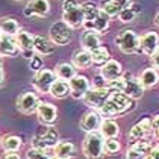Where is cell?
I'll return each instance as SVG.
<instances>
[{
	"label": "cell",
	"mask_w": 159,
	"mask_h": 159,
	"mask_svg": "<svg viewBox=\"0 0 159 159\" xmlns=\"http://www.w3.org/2000/svg\"><path fill=\"white\" fill-rule=\"evenodd\" d=\"M70 85V96L76 100H80V98L85 97V94L89 91L91 84L88 80V77L82 76V74H76L73 79L68 82Z\"/></svg>",
	"instance_id": "9c48e42d"
},
{
	"label": "cell",
	"mask_w": 159,
	"mask_h": 159,
	"mask_svg": "<svg viewBox=\"0 0 159 159\" xmlns=\"http://www.w3.org/2000/svg\"><path fill=\"white\" fill-rule=\"evenodd\" d=\"M100 135L105 139H108V138H117L120 135V126H118V123L111 120V118L103 120L102 124H100Z\"/></svg>",
	"instance_id": "44dd1931"
},
{
	"label": "cell",
	"mask_w": 159,
	"mask_h": 159,
	"mask_svg": "<svg viewBox=\"0 0 159 159\" xmlns=\"http://www.w3.org/2000/svg\"><path fill=\"white\" fill-rule=\"evenodd\" d=\"M26 156H27V159H52L44 150H37V148L27 150Z\"/></svg>",
	"instance_id": "d590c367"
},
{
	"label": "cell",
	"mask_w": 159,
	"mask_h": 159,
	"mask_svg": "<svg viewBox=\"0 0 159 159\" xmlns=\"http://www.w3.org/2000/svg\"><path fill=\"white\" fill-rule=\"evenodd\" d=\"M0 37H2V34H0Z\"/></svg>",
	"instance_id": "db71d44e"
},
{
	"label": "cell",
	"mask_w": 159,
	"mask_h": 159,
	"mask_svg": "<svg viewBox=\"0 0 159 159\" xmlns=\"http://www.w3.org/2000/svg\"><path fill=\"white\" fill-rule=\"evenodd\" d=\"M155 23H156V26L159 27V12L156 14V17H155Z\"/></svg>",
	"instance_id": "681fc988"
},
{
	"label": "cell",
	"mask_w": 159,
	"mask_h": 159,
	"mask_svg": "<svg viewBox=\"0 0 159 159\" xmlns=\"http://www.w3.org/2000/svg\"><path fill=\"white\" fill-rule=\"evenodd\" d=\"M82 152L86 159H103L105 158V138L100 135V132L86 134L84 139Z\"/></svg>",
	"instance_id": "7a4b0ae2"
},
{
	"label": "cell",
	"mask_w": 159,
	"mask_h": 159,
	"mask_svg": "<svg viewBox=\"0 0 159 159\" xmlns=\"http://www.w3.org/2000/svg\"><path fill=\"white\" fill-rule=\"evenodd\" d=\"M3 65V56H0V67Z\"/></svg>",
	"instance_id": "f907efd6"
},
{
	"label": "cell",
	"mask_w": 159,
	"mask_h": 159,
	"mask_svg": "<svg viewBox=\"0 0 159 159\" xmlns=\"http://www.w3.org/2000/svg\"><path fill=\"white\" fill-rule=\"evenodd\" d=\"M55 74L58 79L61 80H65V82H70L76 76V67L73 64H68V62H62L59 65H56L55 68Z\"/></svg>",
	"instance_id": "cb8c5ba5"
},
{
	"label": "cell",
	"mask_w": 159,
	"mask_h": 159,
	"mask_svg": "<svg viewBox=\"0 0 159 159\" xmlns=\"http://www.w3.org/2000/svg\"><path fill=\"white\" fill-rule=\"evenodd\" d=\"M150 61H152V65H153V68H156V70H159V50L150 58Z\"/></svg>",
	"instance_id": "f6af8a7d"
},
{
	"label": "cell",
	"mask_w": 159,
	"mask_h": 159,
	"mask_svg": "<svg viewBox=\"0 0 159 159\" xmlns=\"http://www.w3.org/2000/svg\"><path fill=\"white\" fill-rule=\"evenodd\" d=\"M159 50V37L156 32H147L139 38V53L153 56Z\"/></svg>",
	"instance_id": "8fae6325"
},
{
	"label": "cell",
	"mask_w": 159,
	"mask_h": 159,
	"mask_svg": "<svg viewBox=\"0 0 159 159\" xmlns=\"http://www.w3.org/2000/svg\"><path fill=\"white\" fill-rule=\"evenodd\" d=\"M30 143H32V148H37V150H44V152L47 150V144H46V143H44V139H41L38 135L32 138V141H30Z\"/></svg>",
	"instance_id": "74e56055"
},
{
	"label": "cell",
	"mask_w": 159,
	"mask_h": 159,
	"mask_svg": "<svg viewBox=\"0 0 159 159\" xmlns=\"http://www.w3.org/2000/svg\"><path fill=\"white\" fill-rule=\"evenodd\" d=\"M49 35L55 46H67L73 39V29L64 21H56L50 26Z\"/></svg>",
	"instance_id": "277c9868"
},
{
	"label": "cell",
	"mask_w": 159,
	"mask_h": 159,
	"mask_svg": "<svg viewBox=\"0 0 159 159\" xmlns=\"http://www.w3.org/2000/svg\"><path fill=\"white\" fill-rule=\"evenodd\" d=\"M56 74L52 70H47V68H41L37 73L35 79H34V86L37 88L39 93H50V88L52 85L56 82Z\"/></svg>",
	"instance_id": "ba28073f"
},
{
	"label": "cell",
	"mask_w": 159,
	"mask_h": 159,
	"mask_svg": "<svg viewBox=\"0 0 159 159\" xmlns=\"http://www.w3.org/2000/svg\"><path fill=\"white\" fill-rule=\"evenodd\" d=\"M20 147H21V138H18L15 135L3 136V139H2V148L5 150V153L17 152Z\"/></svg>",
	"instance_id": "83f0119b"
},
{
	"label": "cell",
	"mask_w": 159,
	"mask_h": 159,
	"mask_svg": "<svg viewBox=\"0 0 159 159\" xmlns=\"http://www.w3.org/2000/svg\"><path fill=\"white\" fill-rule=\"evenodd\" d=\"M135 17H136V14L130 9V6L124 8V9L120 11V14H118V18H120L121 23H130V21H134Z\"/></svg>",
	"instance_id": "e575fe53"
},
{
	"label": "cell",
	"mask_w": 159,
	"mask_h": 159,
	"mask_svg": "<svg viewBox=\"0 0 159 159\" xmlns=\"http://www.w3.org/2000/svg\"><path fill=\"white\" fill-rule=\"evenodd\" d=\"M50 94L56 98H65L67 96H70V85H68V82L56 79V82L50 88Z\"/></svg>",
	"instance_id": "4316f807"
},
{
	"label": "cell",
	"mask_w": 159,
	"mask_h": 159,
	"mask_svg": "<svg viewBox=\"0 0 159 159\" xmlns=\"http://www.w3.org/2000/svg\"><path fill=\"white\" fill-rule=\"evenodd\" d=\"M62 21L65 25H68L71 29L77 27H84L85 23V11L82 8L80 3H77L76 0H64L62 3Z\"/></svg>",
	"instance_id": "6da1fadb"
},
{
	"label": "cell",
	"mask_w": 159,
	"mask_h": 159,
	"mask_svg": "<svg viewBox=\"0 0 159 159\" xmlns=\"http://www.w3.org/2000/svg\"><path fill=\"white\" fill-rule=\"evenodd\" d=\"M120 141L117 138H108L105 139V152L108 155H114L117 152H120Z\"/></svg>",
	"instance_id": "836d02e7"
},
{
	"label": "cell",
	"mask_w": 159,
	"mask_h": 159,
	"mask_svg": "<svg viewBox=\"0 0 159 159\" xmlns=\"http://www.w3.org/2000/svg\"><path fill=\"white\" fill-rule=\"evenodd\" d=\"M3 80H5V74H3V70L0 67V86H3Z\"/></svg>",
	"instance_id": "c3c4849f"
},
{
	"label": "cell",
	"mask_w": 159,
	"mask_h": 159,
	"mask_svg": "<svg viewBox=\"0 0 159 159\" xmlns=\"http://www.w3.org/2000/svg\"><path fill=\"white\" fill-rule=\"evenodd\" d=\"M52 159H61V158H58V156H55V158H52Z\"/></svg>",
	"instance_id": "816d5d0a"
},
{
	"label": "cell",
	"mask_w": 159,
	"mask_h": 159,
	"mask_svg": "<svg viewBox=\"0 0 159 159\" xmlns=\"http://www.w3.org/2000/svg\"><path fill=\"white\" fill-rule=\"evenodd\" d=\"M108 85H109V84L98 74V76H96V77L93 79V86H91V88H108Z\"/></svg>",
	"instance_id": "60d3db41"
},
{
	"label": "cell",
	"mask_w": 159,
	"mask_h": 159,
	"mask_svg": "<svg viewBox=\"0 0 159 159\" xmlns=\"http://www.w3.org/2000/svg\"><path fill=\"white\" fill-rule=\"evenodd\" d=\"M15 43L18 46L20 50V55L26 58V59H32L35 56V47H34V37L26 32V30H20L17 35H15Z\"/></svg>",
	"instance_id": "8992f818"
},
{
	"label": "cell",
	"mask_w": 159,
	"mask_h": 159,
	"mask_svg": "<svg viewBox=\"0 0 159 159\" xmlns=\"http://www.w3.org/2000/svg\"><path fill=\"white\" fill-rule=\"evenodd\" d=\"M34 47H35V52H37L38 55H43V56L52 55V53L55 52V44H53V41L49 39V38L43 37V35L34 37Z\"/></svg>",
	"instance_id": "ac0fdd59"
},
{
	"label": "cell",
	"mask_w": 159,
	"mask_h": 159,
	"mask_svg": "<svg viewBox=\"0 0 159 159\" xmlns=\"http://www.w3.org/2000/svg\"><path fill=\"white\" fill-rule=\"evenodd\" d=\"M152 124H153V132H155V135L159 138V115L152 118Z\"/></svg>",
	"instance_id": "ee69618b"
},
{
	"label": "cell",
	"mask_w": 159,
	"mask_h": 159,
	"mask_svg": "<svg viewBox=\"0 0 159 159\" xmlns=\"http://www.w3.org/2000/svg\"><path fill=\"white\" fill-rule=\"evenodd\" d=\"M138 80H139V84L143 85L144 89H148V88H153V86H156L159 84V73L156 68H153V67H148L146 68L141 76L138 77Z\"/></svg>",
	"instance_id": "e0dca14e"
},
{
	"label": "cell",
	"mask_w": 159,
	"mask_h": 159,
	"mask_svg": "<svg viewBox=\"0 0 159 159\" xmlns=\"http://www.w3.org/2000/svg\"><path fill=\"white\" fill-rule=\"evenodd\" d=\"M26 8L32 12V15H38V17H46L50 12L49 0H29Z\"/></svg>",
	"instance_id": "7402d4cb"
},
{
	"label": "cell",
	"mask_w": 159,
	"mask_h": 159,
	"mask_svg": "<svg viewBox=\"0 0 159 159\" xmlns=\"http://www.w3.org/2000/svg\"><path fill=\"white\" fill-rule=\"evenodd\" d=\"M39 98L35 93L32 91H27L25 94H21L20 97L17 98V109L20 111L21 114L25 115H30L34 112L38 111V106H39Z\"/></svg>",
	"instance_id": "52a82bcc"
},
{
	"label": "cell",
	"mask_w": 159,
	"mask_h": 159,
	"mask_svg": "<svg viewBox=\"0 0 159 159\" xmlns=\"http://www.w3.org/2000/svg\"><path fill=\"white\" fill-rule=\"evenodd\" d=\"M129 6H130V9H132V11H134L136 15L141 12V5H139V3H130Z\"/></svg>",
	"instance_id": "7dc6e473"
},
{
	"label": "cell",
	"mask_w": 159,
	"mask_h": 159,
	"mask_svg": "<svg viewBox=\"0 0 159 159\" xmlns=\"http://www.w3.org/2000/svg\"><path fill=\"white\" fill-rule=\"evenodd\" d=\"M18 46L15 43V39L12 37H8V35H2L0 37V56H15L18 53Z\"/></svg>",
	"instance_id": "d6986e66"
},
{
	"label": "cell",
	"mask_w": 159,
	"mask_h": 159,
	"mask_svg": "<svg viewBox=\"0 0 159 159\" xmlns=\"http://www.w3.org/2000/svg\"><path fill=\"white\" fill-rule=\"evenodd\" d=\"M100 124H102L100 115L96 111H89L80 120V129L86 134H93V132H97V129H100Z\"/></svg>",
	"instance_id": "5bb4252c"
},
{
	"label": "cell",
	"mask_w": 159,
	"mask_h": 159,
	"mask_svg": "<svg viewBox=\"0 0 159 159\" xmlns=\"http://www.w3.org/2000/svg\"><path fill=\"white\" fill-rule=\"evenodd\" d=\"M123 79H124V89H123V93L129 98L138 100V98H141L144 96V88H143V85L139 84V80L136 77H134L130 73H127V74H123Z\"/></svg>",
	"instance_id": "30bf717a"
},
{
	"label": "cell",
	"mask_w": 159,
	"mask_h": 159,
	"mask_svg": "<svg viewBox=\"0 0 159 159\" xmlns=\"http://www.w3.org/2000/svg\"><path fill=\"white\" fill-rule=\"evenodd\" d=\"M80 44L84 50H88V52H94L96 49L102 47V38L96 32H91V30H85L80 37Z\"/></svg>",
	"instance_id": "2e32d148"
},
{
	"label": "cell",
	"mask_w": 159,
	"mask_h": 159,
	"mask_svg": "<svg viewBox=\"0 0 159 159\" xmlns=\"http://www.w3.org/2000/svg\"><path fill=\"white\" fill-rule=\"evenodd\" d=\"M2 159H20V156L17 155V152H11V153H5Z\"/></svg>",
	"instance_id": "bcb514c9"
},
{
	"label": "cell",
	"mask_w": 159,
	"mask_h": 159,
	"mask_svg": "<svg viewBox=\"0 0 159 159\" xmlns=\"http://www.w3.org/2000/svg\"><path fill=\"white\" fill-rule=\"evenodd\" d=\"M115 44L124 55L139 53V37L135 34V30L130 29L121 30L115 38Z\"/></svg>",
	"instance_id": "3957f363"
},
{
	"label": "cell",
	"mask_w": 159,
	"mask_h": 159,
	"mask_svg": "<svg viewBox=\"0 0 159 159\" xmlns=\"http://www.w3.org/2000/svg\"><path fill=\"white\" fill-rule=\"evenodd\" d=\"M84 27H85V30H91V32H96L100 35L109 29V17L105 12H100L97 18H94L93 21H85Z\"/></svg>",
	"instance_id": "9a60e30c"
},
{
	"label": "cell",
	"mask_w": 159,
	"mask_h": 159,
	"mask_svg": "<svg viewBox=\"0 0 159 159\" xmlns=\"http://www.w3.org/2000/svg\"><path fill=\"white\" fill-rule=\"evenodd\" d=\"M18 32H20V25L15 18H11V17L0 18V34L2 35L15 37Z\"/></svg>",
	"instance_id": "ffe728a7"
},
{
	"label": "cell",
	"mask_w": 159,
	"mask_h": 159,
	"mask_svg": "<svg viewBox=\"0 0 159 159\" xmlns=\"http://www.w3.org/2000/svg\"><path fill=\"white\" fill-rule=\"evenodd\" d=\"M114 3H115V6L120 9V11H123L124 8H127L129 5H130V0H112Z\"/></svg>",
	"instance_id": "7bdbcfd3"
},
{
	"label": "cell",
	"mask_w": 159,
	"mask_h": 159,
	"mask_svg": "<svg viewBox=\"0 0 159 159\" xmlns=\"http://www.w3.org/2000/svg\"><path fill=\"white\" fill-rule=\"evenodd\" d=\"M55 153L61 159H71L76 156V147L71 141H59L55 146Z\"/></svg>",
	"instance_id": "603a6c76"
},
{
	"label": "cell",
	"mask_w": 159,
	"mask_h": 159,
	"mask_svg": "<svg viewBox=\"0 0 159 159\" xmlns=\"http://www.w3.org/2000/svg\"><path fill=\"white\" fill-rule=\"evenodd\" d=\"M38 118L39 121L46 126H52L53 123L56 121L58 118V109L53 103H49V102H41L39 106H38Z\"/></svg>",
	"instance_id": "4fadbf2b"
},
{
	"label": "cell",
	"mask_w": 159,
	"mask_h": 159,
	"mask_svg": "<svg viewBox=\"0 0 159 159\" xmlns=\"http://www.w3.org/2000/svg\"><path fill=\"white\" fill-rule=\"evenodd\" d=\"M98 114L103 115V117H114V115H121V114H124V111H123V108H120L114 100L108 98L106 103L103 105V108L98 111Z\"/></svg>",
	"instance_id": "f1b7e54d"
},
{
	"label": "cell",
	"mask_w": 159,
	"mask_h": 159,
	"mask_svg": "<svg viewBox=\"0 0 159 159\" xmlns=\"http://www.w3.org/2000/svg\"><path fill=\"white\" fill-rule=\"evenodd\" d=\"M146 159H159V143H156L155 146L152 147V150L148 152Z\"/></svg>",
	"instance_id": "b9f144b4"
},
{
	"label": "cell",
	"mask_w": 159,
	"mask_h": 159,
	"mask_svg": "<svg viewBox=\"0 0 159 159\" xmlns=\"http://www.w3.org/2000/svg\"><path fill=\"white\" fill-rule=\"evenodd\" d=\"M108 88H109L111 91H123V89H124V79L120 77V79L111 82L109 85H108Z\"/></svg>",
	"instance_id": "ab89813d"
},
{
	"label": "cell",
	"mask_w": 159,
	"mask_h": 159,
	"mask_svg": "<svg viewBox=\"0 0 159 159\" xmlns=\"http://www.w3.org/2000/svg\"><path fill=\"white\" fill-rule=\"evenodd\" d=\"M15 2H21V0H15Z\"/></svg>",
	"instance_id": "f5cc1de1"
},
{
	"label": "cell",
	"mask_w": 159,
	"mask_h": 159,
	"mask_svg": "<svg viewBox=\"0 0 159 159\" xmlns=\"http://www.w3.org/2000/svg\"><path fill=\"white\" fill-rule=\"evenodd\" d=\"M93 64V56L91 52L88 50H77L73 55V65L76 68H88Z\"/></svg>",
	"instance_id": "d4e9b609"
},
{
	"label": "cell",
	"mask_w": 159,
	"mask_h": 159,
	"mask_svg": "<svg viewBox=\"0 0 159 159\" xmlns=\"http://www.w3.org/2000/svg\"><path fill=\"white\" fill-rule=\"evenodd\" d=\"M41 67H43V59L39 58V56H34L30 61H29V68L30 70H34V71H39L41 70Z\"/></svg>",
	"instance_id": "f35d334b"
},
{
	"label": "cell",
	"mask_w": 159,
	"mask_h": 159,
	"mask_svg": "<svg viewBox=\"0 0 159 159\" xmlns=\"http://www.w3.org/2000/svg\"><path fill=\"white\" fill-rule=\"evenodd\" d=\"M91 56H93V64H97V65H105L106 62L111 59L109 50L106 47H98L94 52H91Z\"/></svg>",
	"instance_id": "f546056e"
},
{
	"label": "cell",
	"mask_w": 159,
	"mask_h": 159,
	"mask_svg": "<svg viewBox=\"0 0 159 159\" xmlns=\"http://www.w3.org/2000/svg\"><path fill=\"white\" fill-rule=\"evenodd\" d=\"M146 158H147L146 153L139 152L138 148H135L132 146H130V148H127V152L124 155V159H146Z\"/></svg>",
	"instance_id": "8d00e7d4"
},
{
	"label": "cell",
	"mask_w": 159,
	"mask_h": 159,
	"mask_svg": "<svg viewBox=\"0 0 159 159\" xmlns=\"http://www.w3.org/2000/svg\"><path fill=\"white\" fill-rule=\"evenodd\" d=\"M111 96L109 88H89V91L85 94L84 102L86 106H89L93 111H100L103 108V105L106 103V100Z\"/></svg>",
	"instance_id": "5b68a950"
},
{
	"label": "cell",
	"mask_w": 159,
	"mask_h": 159,
	"mask_svg": "<svg viewBox=\"0 0 159 159\" xmlns=\"http://www.w3.org/2000/svg\"><path fill=\"white\" fill-rule=\"evenodd\" d=\"M100 11H102V12H105L109 18L120 14V9L115 6V3H114L112 0H103V2L100 3Z\"/></svg>",
	"instance_id": "1f68e13d"
},
{
	"label": "cell",
	"mask_w": 159,
	"mask_h": 159,
	"mask_svg": "<svg viewBox=\"0 0 159 159\" xmlns=\"http://www.w3.org/2000/svg\"><path fill=\"white\" fill-rule=\"evenodd\" d=\"M38 136H39L41 139H44V143L47 144V147H53V148H55V146L59 143V136H58V132H56L55 129H52L50 126H46V127L39 129Z\"/></svg>",
	"instance_id": "484cf974"
},
{
	"label": "cell",
	"mask_w": 159,
	"mask_h": 159,
	"mask_svg": "<svg viewBox=\"0 0 159 159\" xmlns=\"http://www.w3.org/2000/svg\"><path fill=\"white\" fill-rule=\"evenodd\" d=\"M100 76H102L108 84H111V82H114V80L123 77L121 64L118 61H115V59H109L105 65L100 67Z\"/></svg>",
	"instance_id": "7c38bea8"
},
{
	"label": "cell",
	"mask_w": 159,
	"mask_h": 159,
	"mask_svg": "<svg viewBox=\"0 0 159 159\" xmlns=\"http://www.w3.org/2000/svg\"><path fill=\"white\" fill-rule=\"evenodd\" d=\"M82 8H84V11H85V21H93L94 18L98 17V14L102 12L100 8H98L97 5H94L93 2L82 3Z\"/></svg>",
	"instance_id": "4dcf8cb0"
},
{
	"label": "cell",
	"mask_w": 159,
	"mask_h": 159,
	"mask_svg": "<svg viewBox=\"0 0 159 159\" xmlns=\"http://www.w3.org/2000/svg\"><path fill=\"white\" fill-rule=\"evenodd\" d=\"M147 135L148 134L144 130V127L138 123V124H135L134 127L130 129V132H129V138L135 143V141H139V139H146Z\"/></svg>",
	"instance_id": "d6a6232c"
}]
</instances>
